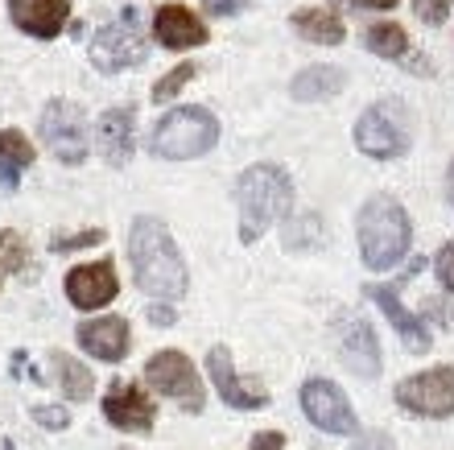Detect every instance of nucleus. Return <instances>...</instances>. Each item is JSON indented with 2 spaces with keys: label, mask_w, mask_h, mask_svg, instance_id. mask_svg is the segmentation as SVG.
I'll return each instance as SVG.
<instances>
[{
  "label": "nucleus",
  "mask_w": 454,
  "mask_h": 450,
  "mask_svg": "<svg viewBox=\"0 0 454 450\" xmlns=\"http://www.w3.org/2000/svg\"><path fill=\"white\" fill-rule=\"evenodd\" d=\"M129 261L132 277L149 297L157 302H178L191 289V272L182 261L178 244L169 236V227L153 215H137L129 227Z\"/></svg>",
  "instance_id": "obj_1"
},
{
  "label": "nucleus",
  "mask_w": 454,
  "mask_h": 450,
  "mask_svg": "<svg viewBox=\"0 0 454 450\" xmlns=\"http://www.w3.org/2000/svg\"><path fill=\"white\" fill-rule=\"evenodd\" d=\"M236 207H239V240L256 244L281 215L294 207V182L281 166H252L236 182Z\"/></svg>",
  "instance_id": "obj_2"
},
{
  "label": "nucleus",
  "mask_w": 454,
  "mask_h": 450,
  "mask_svg": "<svg viewBox=\"0 0 454 450\" xmlns=\"http://www.w3.org/2000/svg\"><path fill=\"white\" fill-rule=\"evenodd\" d=\"M359 252H364V264L376 272L401 264V257L409 252V240H413V227H409L405 207L388 194H372L359 211Z\"/></svg>",
  "instance_id": "obj_3"
},
{
  "label": "nucleus",
  "mask_w": 454,
  "mask_h": 450,
  "mask_svg": "<svg viewBox=\"0 0 454 450\" xmlns=\"http://www.w3.org/2000/svg\"><path fill=\"white\" fill-rule=\"evenodd\" d=\"M219 141V120L207 107H174L149 132V154L166 162H191L211 154Z\"/></svg>",
  "instance_id": "obj_4"
},
{
  "label": "nucleus",
  "mask_w": 454,
  "mask_h": 450,
  "mask_svg": "<svg viewBox=\"0 0 454 450\" xmlns=\"http://www.w3.org/2000/svg\"><path fill=\"white\" fill-rule=\"evenodd\" d=\"M409 141H413V132H409V116H405V107L401 104H376L356 120L359 154L376 157V162H393V157H401L409 149Z\"/></svg>",
  "instance_id": "obj_5"
},
{
  "label": "nucleus",
  "mask_w": 454,
  "mask_h": 450,
  "mask_svg": "<svg viewBox=\"0 0 454 450\" xmlns=\"http://www.w3.org/2000/svg\"><path fill=\"white\" fill-rule=\"evenodd\" d=\"M149 46H145V34H141V17L132 9H124L112 25H104L91 42V62H96L104 75H120L129 67H141Z\"/></svg>",
  "instance_id": "obj_6"
},
{
  "label": "nucleus",
  "mask_w": 454,
  "mask_h": 450,
  "mask_svg": "<svg viewBox=\"0 0 454 450\" xmlns=\"http://www.w3.org/2000/svg\"><path fill=\"white\" fill-rule=\"evenodd\" d=\"M145 380H149V384H153L161 397L178 401L186 414H203V405H207L203 380H199L194 364L182 356L178 347H169V351H157V356L145 364Z\"/></svg>",
  "instance_id": "obj_7"
},
{
  "label": "nucleus",
  "mask_w": 454,
  "mask_h": 450,
  "mask_svg": "<svg viewBox=\"0 0 454 450\" xmlns=\"http://www.w3.org/2000/svg\"><path fill=\"white\" fill-rule=\"evenodd\" d=\"M42 141L62 166H83L87 162V120L83 107H74L71 99H50L46 112H42Z\"/></svg>",
  "instance_id": "obj_8"
},
{
  "label": "nucleus",
  "mask_w": 454,
  "mask_h": 450,
  "mask_svg": "<svg viewBox=\"0 0 454 450\" xmlns=\"http://www.w3.org/2000/svg\"><path fill=\"white\" fill-rule=\"evenodd\" d=\"M396 405L418 417H450L454 414V367H430L396 384Z\"/></svg>",
  "instance_id": "obj_9"
},
{
  "label": "nucleus",
  "mask_w": 454,
  "mask_h": 450,
  "mask_svg": "<svg viewBox=\"0 0 454 450\" xmlns=\"http://www.w3.org/2000/svg\"><path fill=\"white\" fill-rule=\"evenodd\" d=\"M301 414L310 417V426L326 430V434H356L359 430V417L343 397V389L318 376L301 384Z\"/></svg>",
  "instance_id": "obj_10"
},
{
  "label": "nucleus",
  "mask_w": 454,
  "mask_h": 450,
  "mask_svg": "<svg viewBox=\"0 0 454 450\" xmlns=\"http://www.w3.org/2000/svg\"><path fill=\"white\" fill-rule=\"evenodd\" d=\"M207 367H211V380H215V389H219V397H223L227 409L252 414V409H264V405H269V392H264L256 380H244L236 372V364H231V351H227V347H211Z\"/></svg>",
  "instance_id": "obj_11"
},
{
  "label": "nucleus",
  "mask_w": 454,
  "mask_h": 450,
  "mask_svg": "<svg viewBox=\"0 0 454 450\" xmlns=\"http://www.w3.org/2000/svg\"><path fill=\"white\" fill-rule=\"evenodd\" d=\"M104 417H108V426L124 430V434H149L157 422V405L153 397L137 384H112V392L104 397Z\"/></svg>",
  "instance_id": "obj_12"
},
{
  "label": "nucleus",
  "mask_w": 454,
  "mask_h": 450,
  "mask_svg": "<svg viewBox=\"0 0 454 450\" xmlns=\"http://www.w3.org/2000/svg\"><path fill=\"white\" fill-rule=\"evenodd\" d=\"M120 294V277L112 261H91L67 272V297L74 310H104Z\"/></svg>",
  "instance_id": "obj_13"
},
{
  "label": "nucleus",
  "mask_w": 454,
  "mask_h": 450,
  "mask_svg": "<svg viewBox=\"0 0 454 450\" xmlns=\"http://www.w3.org/2000/svg\"><path fill=\"white\" fill-rule=\"evenodd\" d=\"M79 347H83L87 356L104 359V364H120V359L129 356V343H132V331H129V319H91V322H79V331H74Z\"/></svg>",
  "instance_id": "obj_14"
},
{
  "label": "nucleus",
  "mask_w": 454,
  "mask_h": 450,
  "mask_svg": "<svg viewBox=\"0 0 454 450\" xmlns=\"http://www.w3.org/2000/svg\"><path fill=\"white\" fill-rule=\"evenodd\" d=\"M9 17L21 34L50 42V37H59L67 29L71 4L67 0H9Z\"/></svg>",
  "instance_id": "obj_15"
},
{
  "label": "nucleus",
  "mask_w": 454,
  "mask_h": 450,
  "mask_svg": "<svg viewBox=\"0 0 454 450\" xmlns=\"http://www.w3.org/2000/svg\"><path fill=\"white\" fill-rule=\"evenodd\" d=\"M364 294H368V302H376V306L384 310V319L396 327V335L405 339L409 351H430V331H426V319H418L413 310L401 306V297H396L393 285H364Z\"/></svg>",
  "instance_id": "obj_16"
},
{
  "label": "nucleus",
  "mask_w": 454,
  "mask_h": 450,
  "mask_svg": "<svg viewBox=\"0 0 454 450\" xmlns=\"http://www.w3.org/2000/svg\"><path fill=\"white\" fill-rule=\"evenodd\" d=\"M153 34L166 50H194L207 42V25L186 4H161L153 17Z\"/></svg>",
  "instance_id": "obj_17"
},
{
  "label": "nucleus",
  "mask_w": 454,
  "mask_h": 450,
  "mask_svg": "<svg viewBox=\"0 0 454 450\" xmlns=\"http://www.w3.org/2000/svg\"><path fill=\"white\" fill-rule=\"evenodd\" d=\"M132 132H137V112L132 107H108L96 124V145L108 166H129Z\"/></svg>",
  "instance_id": "obj_18"
},
{
  "label": "nucleus",
  "mask_w": 454,
  "mask_h": 450,
  "mask_svg": "<svg viewBox=\"0 0 454 450\" xmlns=\"http://www.w3.org/2000/svg\"><path fill=\"white\" fill-rule=\"evenodd\" d=\"M339 351L356 376H380V347H376V335L364 319H347L339 327Z\"/></svg>",
  "instance_id": "obj_19"
},
{
  "label": "nucleus",
  "mask_w": 454,
  "mask_h": 450,
  "mask_svg": "<svg viewBox=\"0 0 454 450\" xmlns=\"http://www.w3.org/2000/svg\"><path fill=\"white\" fill-rule=\"evenodd\" d=\"M289 25H294V34L314 42V46H339L347 34L339 12H331V9H298L289 17Z\"/></svg>",
  "instance_id": "obj_20"
},
{
  "label": "nucleus",
  "mask_w": 454,
  "mask_h": 450,
  "mask_svg": "<svg viewBox=\"0 0 454 450\" xmlns=\"http://www.w3.org/2000/svg\"><path fill=\"white\" fill-rule=\"evenodd\" d=\"M347 83V75L339 67H306L301 75H294V99L301 104H314V99H326V95H339Z\"/></svg>",
  "instance_id": "obj_21"
},
{
  "label": "nucleus",
  "mask_w": 454,
  "mask_h": 450,
  "mask_svg": "<svg viewBox=\"0 0 454 450\" xmlns=\"http://www.w3.org/2000/svg\"><path fill=\"white\" fill-rule=\"evenodd\" d=\"M50 367H54V376H59V389L71 397V401H87L91 392H96V376H91V367L79 364L74 356L67 351H50Z\"/></svg>",
  "instance_id": "obj_22"
},
{
  "label": "nucleus",
  "mask_w": 454,
  "mask_h": 450,
  "mask_svg": "<svg viewBox=\"0 0 454 450\" xmlns=\"http://www.w3.org/2000/svg\"><path fill=\"white\" fill-rule=\"evenodd\" d=\"M364 46H368L376 59H405L409 54V34L396 21H376V25H368Z\"/></svg>",
  "instance_id": "obj_23"
},
{
  "label": "nucleus",
  "mask_w": 454,
  "mask_h": 450,
  "mask_svg": "<svg viewBox=\"0 0 454 450\" xmlns=\"http://www.w3.org/2000/svg\"><path fill=\"white\" fill-rule=\"evenodd\" d=\"M318 236H323V224H318V215H301V219H294L286 232V249L289 252H306L318 244Z\"/></svg>",
  "instance_id": "obj_24"
},
{
  "label": "nucleus",
  "mask_w": 454,
  "mask_h": 450,
  "mask_svg": "<svg viewBox=\"0 0 454 450\" xmlns=\"http://www.w3.org/2000/svg\"><path fill=\"white\" fill-rule=\"evenodd\" d=\"M0 162H17V166H34V145L17 129H0Z\"/></svg>",
  "instance_id": "obj_25"
},
{
  "label": "nucleus",
  "mask_w": 454,
  "mask_h": 450,
  "mask_svg": "<svg viewBox=\"0 0 454 450\" xmlns=\"http://www.w3.org/2000/svg\"><path fill=\"white\" fill-rule=\"evenodd\" d=\"M194 75H199V67H194V62H182V67H174V71H169L166 79H157V87H153V104H166V99H174V95H178L182 87L191 83Z\"/></svg>",
  "instance_id": "obj_26"
},
{
  "label": "nucleus",
  "mask_w": 454,
  "mask_h": 450,
  "mask_svg": "<svg viewBox=\"0 0 454 450\" xmlns=\"http://www.w3.org/2000/svg\"><path fill=\"white\" fill-rule=\"evenodd\" d=\"M29 252H25V240L17 232H0V272H21Z\"/></svg>",
  "instance_id": "obj_27"
},
{
  "label": "nucleus",
  "mask_w": 454,
  "mask_h": 450,
  "mask_svg": "<svg viewBox=\"0 0 454 450\" xmlns=\"http://www.w3.org/2000/svg\"><path fill=\"white\" fill-rule=\"evenodd\" d=\"M104 244V227H87V232H74V236H59L50 244V252H79V249H96Z\"/></svg>",
  "instance_id": "obj_28"
},
{
  "label": "nucleus",
  "mask_w": 454,
  "mask_h": 450,
  "mask_svg": "<svg viewBox=\"0 0 454 450\" xmlns=\"http://www.w3.org/2000/svg\"><path fill=\"white\" fill-rule=\"evenodd\" d=\"M34 422L42 430H67V426H71V414H67L62 405H37V409H34Z\"/></svg>",
  "instance_id": "obj_29"
},
{
  "label": "nucleus",
  "mask_w": 454,
  "mask_h": 450,
  "mask_svg": "<svg viewBox=\"0 0 454 450\" xmlns=\"http://www.w3.org/2000/svg\"><path fill=\"white\" fill-rule=\"evenodd\" d=\"M413 9L426 25H442L450 17V0H413Z\"/></svg>",
  "instance_id": "obj_30"
},
{
  "label": "nucleus",
  "mask_w": 454,
  "mask_h": 450,
  "mask_svg": "<svg viewBox=\"0 0 454 450\" xmlns=\"http://www.w3.org/2000/svg\"><path fill=\"white\" fill-rule=\"evenodd\" d=\"M434 272H438L442 289H450L454 294V244H442V252L434 257Z\"/></svg>",
  "instance_id": "obj_31"
},
{
  "label": "nucleus",
  "mask_w": 454,
  "mask_h": 450,
  "mask_svg": "<svg viewBox=\"0 0 454 450\" xmlns=\"http://www.w3.org/2000/svg\"><path fill=\"white\" fill-rule=\"evenodd\" d=\"M356 450H396V446H393V438H388L384 430H368V434H359Z\"/></svg>",
  "instance_id": "obj_32"
},
{
  "label": "nucleus",
  "mask_w": 454,
  "mask_h": 450,
  "mask_svg": "<svg viewBox=\"0 0 454 450\" xmlns=\"http://www.w3.org/2000/svg\"><path fill=\"white\" fill-rule=\"evenodd\" d=\"M21 186V166L17 162H0V194H12Z\"/></svg>",
  "instance_id": "obj_33"
},
{
  "label": "nucleus",
  "mask_w": 454,
  "mask_h": 450,
  "mask_svg": "<svg viewBox=\"0 0 454 450\" xmlns=\"http://www.w3.org/2000/svg\"><path fill=\"white\" fill-rule=\"evenodd\" d=\"M207 12H215V17H236V12H244L248 4L244 0H203Z\"/></svg>",
  "instance_id": "obj_34"
},
{
  "label": "nucleus",
  "mask_w": 454,
  "mask_h": 450,
  "mask_svg": "<svg viewBox=\"0 0 454 450\" xmlns=\"http://www.w3.org/2000/svg\"><path fill=\"white\" fill-rule=\"evenodd\" d=\"M248 450H286V434H277V430H264V434H256V438H252Z\"/></svg>",
  "instance_id": "obj_35"
},
{
  "label": "nucleus",
  "mask_w": 454,
  "mask_h": 450,
  "mask_svg": "<svg viewBox=\"0 0 454 450\" xmlns=\"http://www.w3.org/2000/svg\"><path fill=\"white\" fill-rule=\"evenodd\" d=\"M149 322H153V327H174V310L169 306H149Z\"/></svg>",
  "instance_id": "obj_36"
},
{
  "label": "nucleus",
  "mask_w": 454,
  "mask_h": 450,
  "mask_svg": "<svg viewBox=\"0 0 454 450\" xmlns=\"http://www.w3.org/2000/svg\"><path fill=\"white\" fill-rule=\"evenodd\" d=\"M359 9H396V0H351Z\"/></svg>",
  "instance_id": "obj_37"
},
{
  "label": "nucleus",
  "mask_w": 454,
  "mask_h": 450,
  "mask_svg": "<svg viewBox=\"0 0 454 450\" xmlns=\"http://www.w3.org/2000/svg\"><path fill=\"white\" fill-rule=\"evenodd\" d=\"M446 190H450V202H454V162H450V174H446Z\"/></svg>",
  "instance_id": "obj_38"
}]
</instances>
